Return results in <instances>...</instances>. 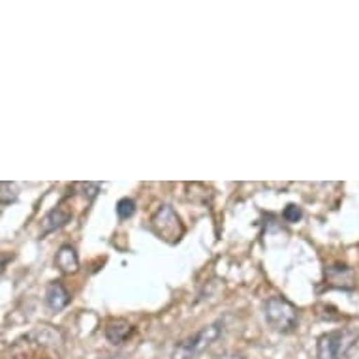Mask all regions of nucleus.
I'll return each instance as SVG.
<instances>
[{"label":"nucleus","instance_id":"f257e3e1","mask_svg":"<svg viewBox=\"0 0 359 359\" xmlns=\"http://www.w3.org/2000/svg\"><path fill=\"white\" fill-rule=\"evenodd\" d=\"M265 322L277 333H292L299 322L297 309L284 297H271L265 303Z\"/></svg>","mask_w":359,"mask_h":359},{"label":"nucleus","instance_id":"f03ea898","mask_svg":"<svg viewBox=\"0 0 359 359\" xmlns=\"http://www.w3.org/2000/svg\"><path fill=\"white\" fill-rule=\"evenodd\" d=\"M222 322H215V324L205 325L203 330H200L196 335L184 339L173 348L171 352V359H194L198 353L211 346L212 342L217 341L220 333H222Z\"/></svg>","mask_w":359,"mask_h":359},{"label":"nucleus","instance_id":"7ed1b4c3","mask_svg":"<svg viewBox=\"0 0 359 359\" xmlns=\"http://www.w3.org/2000/svg\"><path fill=\"white\" fill-rule=\"evenodd\" d=\"M359 333L353 330L330 331L318 339V358L320 359H344L350 353Z\"/></svg>","mask_w":359,"mask_h":359},{"label":"nucleus","instance_id":"20e7f679","mask_svg":"<svg viewBox=\"0 0 359 359\" xmlns=\"http://www.w3.org/2000/svg\"><path fill=\"white\" fill-rule=\"evenodd\" d=\"M151 228L156 231V236L165 239V241L175 243L183 237V224L181 218L177 217V212L173 211L171 205H160L158 211L154 212L151 218Z\"/></svg>","mask_w":359,"mask_h":359},{"label":"nucleus","instance_id":"39448f33","mask_svg":"<svg viewBox=\"0 0 359 359\" xmlns=\"http://www.w3.org/2000/svg\"><path fill=\"white\" fill-rule=\"evenodd\" d=\"M46 303L51 311H62L70 303V294L60 283H51L46 292Z\"/></svg>","mask_w":359,"mask_h":359},{"label":"nucleus","instance_id":"423d86ee","mask_svg":"<svg viewBox=\"0 0 359 359\" xmlns=\"http://www.w3.org/2000/svg\"><path fill=\"white\" fill-rule=\"evenodd\" d=\"M57 267H59L62 273H76L77 267H79V262H77V254L72 247H62L57 252Z\"/></svg>","mask_w":359,"mask_h":359},{"label":"nucleus","instance_id":"0eeeda50","mask_svg":"<svg viewBox=\"0 0 359 359\" xmlns=\"http://www.w3.org/2000/svg\"><path fill=\"white\" fill-rule=\"evenodd\" d=\"M130 333H132V327H130L128 322H124V320L111 322L106 330L107 341L111 342V344H123V342L128 339Z\"/></svg>","mask_w":359,"mask_h":359},{"label":"nucleus","instance_id":"6e6552de","mask_svg":"<svg viewBox=\"0 0 359 359\" xmlns=\"http://www.w3.org/2000/svg\"><path fill=\"white\" fill-rule=\"evenodd\" d=\"M68 218H70V215L62 211L60 207H57V209H53V211L49 212L48 217H46V220H43V231L57 230V228H60V226H65V224L68 222Z\"/></svg>","mask_w":359,"mask_h":359},{"label":"nucleus","instance_id":"1a4fd4ad","mask_svg":"<svg viewBox=\"0 0 359 359\" xmlns=\"http://www.w3.org/2000/svg\"><path fill=\"white\" fill-rule=\"evenodd\" d=\"M136 215V201L130 200V198H123V200L117 203V217L121 220H126V218L134 217Z\"/></svg>","mask_w":359,"mask_h":359},{"label":"nucleus","instance_id":"9d476101","mask_svg":"<svg viewBox=\"0 0 359 359\" xmlns=\"http://www.w3.org/2000/svg\"><path fill=\"white\" fill-rule=\"evenodd\" d=\"M283 217H284V220H286V222H290V224L299 222L301 218H303V209L295 205V203H290V205L284 209Z\"/></svg>","mask_w":359,"mask_h":359},{"label":"nucleus","instance_id":"9b49d317","mask_svg":"<svg viewBox=\"0 0 359 359\" xmlns=\"http://www.w3.org/2000/svg\"><path fill=\"white\" fill-rule=\"evenodd\" d=\"M218 359H245L241 355H224V358H218Z\"/></svg>","mask_w":359,"mask_h":359}]
</instances>
